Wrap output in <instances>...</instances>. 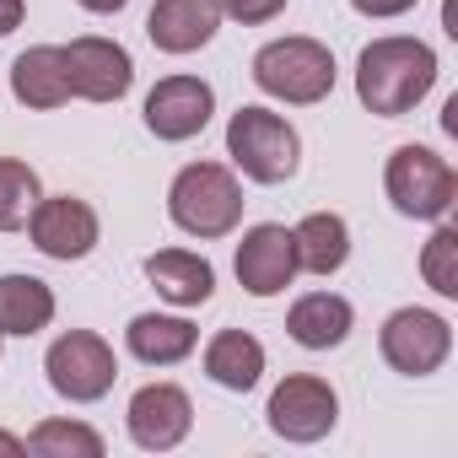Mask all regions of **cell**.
<instances>
[{
	"label": "cell",
	"instance_id": "cell-25",
	"mask_svg": "<svg viewBox=\"0 0 458 458\" xmlns=\"http://www.w3.org/2000/svg\"><path fill=\"white\" fill-rule=\"evenodd\" d=\"M286 12V0H221V17H233L243 28H259V22H276Z\"/></svg>",
	"mask_w": 458,
	"mask_h": 458
},
{
	"label": "cell",
	"instance_id": "cell-10",
	"mask_svg": "<svg viewBox=\"0 0 458 458\" xmlns=\"http://www.w3.org/2000/svg\"><path fill=\"white\" fill-rule=\"evenodd\" d=\"M28 233H33V249L49 254V259H87L98 249V210L87 199H71V194H55V199H38L33 216H28Z\"/></svg>",
	"mask_w": 458,
	"mask_h": 458
},
{
	"label": "cell",
	"instance_id": "cell-3",
	"mask_svg": "<svg viewBox=\"0 0 458 458\" xmlns=\"http://www.w3.org/2000/svg\"><path fill=\"white\" fill-rule=\"evenodd\" d=\"M226 157H233L243 167V178H254V183H286V178H297L302 140L281 114L238 108L226 119Z\"/></svg>",
	"mask_w": 458,
	"mask_h": 458
},
{
	"label": "cell",
	"instance_id": "cell-18",
	"mask_svg": "<svg viewBox=\"0 0 458 458\" xmlns=\"http://www.w3.org/2000/svg\"><path fill=\"white\" fill-rule=\"evenodd\" d=\"M124 345H130V356H135V361H146V367H178L183 356H194V345H199V329H194L189 318L140 313V318H130V329H124Z\"/></svg>",
	"mask_w": 458,
	"mask_h": 458
},
{
	"label": "cell",
	"instance_id": "cell-23",
	"mask_svg": "<svg viewBox=\"0 0 458 458\" xmlns=\"http://www.w3.org/2000/svg\"><path fill=\"white\" fill-rule=\"evenodd\" d=\"M28 453H38V458H103V437L81 420H44V426H33Z\"/></svg>",
	"mask_w": 458,
	"mask_h": 458
},
{
	"label": "cell",
	"instance_id": "cell-9",
	"mask_svg": "<svg viewBox=\"0 0 458 458\" xmlns=\"http://www.w3.org/2000/svg\"><path fill=\"white\" fill-rule=\"evenodd\" d=\"M65 76H71V98L119 103L135 81V65H130V49L114 38H71L65 44Z\"/></svg>",
	"mask_w": 458,
	"mask_h": 458
},
{
	"label": "cell",
	"instance_id": "cell-21",
	"mask_svg": "<svg viewBox=\"0 0 458 458\" xmlns=\"http://www.w3.org/2000/svg\"><path fill=\"white\" fill-rule=\"evenodd\" d=\"M55 318V292L38 276H0V335H38Z\"/></svg>",
	"mask_w": 458,
	"mask_h": 458
},
{
	"label": "cell",
	"instance_id": "cell-12",
	"mask_svg": "<svg viewBox=\"0 0 458 458\" xmlns=\"http://www.w3.org/2000/svg\"><path fill=\"white\" fill-rule=\"evenodd\" d=\"M238 281L249 297H281L297 281V243L286 226H276V221L249 226L238 243Z\"/></svg>",
	"mask_w": 458,
	"mask_h": 458
},
{
	"label": "cell",
	"instance_id": "cell-8",
	"mask_svg": "<svg viewBox=\"0 0 458 458\" xmlns=\"http://www.w3.org/2000/svg\"><path fill=\"white\" fill-rule=\"evenodd\" d=\"M265 415H270V431H276V437H286V442H318V437L335 431V420H340V399H335V388H329L324 377L297 372V377L276 383Z\"/></svg>",
	"mask_w": 458,
	"mask_h": 458
},
{
	"label": "cell",
	"instance_id": "cell-16",
	"mask_svg": "<svg viewBox=\"0 0 458 458\" xmlns=\"http://www.w3.org/2000/svg\"><path fill=\"white\" fill-rule=\"evenodd\" d=\"M351 324H356V313H351V302L335 297V292H308V297H297L292 313H286V329H292V340H297L302 351H335V345H345Z\"/></svg>",
	"mask_w": 458,
	"mask_h": 458
},
{
	"label": "cell",
	"instance_id": "cell-17",
	"mask_svg": "<svg viewBox=\"0 0 458 458\" xmlns=\"http://www.w3.org/2000/svg\"><path fill=\"white\" fill-rule=\"evenodd\" d=\"M146 281H151L167 302H178V308H199V302H210V292H216L210 259H199V254H189V249H162V254H151V259H146Z\"/></svg>",
	"mask_w": 458,
	"mask_h": 458
},
{
	"label": "cell",
	"instance_id": "cell-7",
	"mask_svg": "<svg viewBox=\"0 0 458 458\" xmlns=\"http://www.w3.org/2000/svg\"><path fill=\"white\" fill-rule=\"evenodd\" d=\"M377 345H383V361L394 372L431 377L447 361V351H453V324L442 313H431V308H399V313H388Z\"/></svg>",
	"mask_w": 458,
	"mask_h": 458
},
{
	"label": "cell",
	"instance_id": "cell-27",
	"mask_svg": "<svg viewBox=\"0 0 458 458\" xmlns=\"http://www.w3.org/2000/svg\"><path fill=\"white\" fill-rule=\"evenodd\" d=\"M22 12H28L22 0H0V38H6V33H17V28H22Z\"/></svg>",
	"mask_w": 458,
	"mask_h": 458
},
{
	"label": "cell",
	"instance_id": "cell-14",
	"mask_svg": "<svg viewBox=\"0 0 458 458\" xmlns=\"http://www.w3.org/2000/svg\"><path fill=\"white\" fill-rule=\"evenodd\" d=\"M221 28V0H157L146 17V38L162 55H194Z\"/></svg>",
	"mask_w": 458,
	"mask_h": 458
},
{
	"label": "cell",
	"instance_id": "cell-28",
	"mask_svg": "<svg viewBox=\"0 0 458 458\" xmlns=\"http://www.w3.org/2000/svg\"><path fill=\"white\" fill-rule=\"evenodd\" d=\"M0 453H6V458H22V453H28V442H22V437H12V431H0Z\"/></svg>",
	"mask_w": 458,
	"mask_h": 458
},
{
	"label": "cell",
	"instance_id": "cell-11",
	"mask_svg": "<svg viewBox=\"0 0 458 458\" xmlns=\"http://www.w3.org/2000/svg\"><path fill=\"white\" fill-rule=\"evenodd\" d=\"M216 114V92L199 76H167L146 92V130L157 140H194Z\"/></svg>",
	"mask_w": 458,
	"mask_h": 458
},
{
	"label": "cell",
	"instance_id": "cell-15",
	"mask_svg": "<svg viewBox=\"0 0 458 458\" xmlns=\"http://www.w3.org/2000/svg\"><path fill=\"white\" fill-rule=\"evenodd\" d=\"M12 92L17 103L49 114V108H65L71 103V76H65V49L55 44H38V49H22L12 60Z\"/></svg>",
	"mask_w": 458,
	"mask_h": 458
},
{
	"label": "cell",
	"instance_id": "cell-2",
	"mask_svg": "<svg viewBox=\"0 0 458 458\" xmlns=\"http://www.w3.org/2000/svg\"><path fill=\"white\" fill-rule=\"evenodd\" d=\"M167 216L189 238H226L243 221V183L221 162H189L167 189Z\"/></svg>",
	"mask_w": 458,
	"mask_h": 458
},
{
	"label": "cell",
	"instance_id": "cell-26",
	"mask_svg": "<svg viewBox=\"0 0 458 458\" xmlns=\"http://www.w3.org/2000/svg\"><path fill=\"white\" fill-rule=\"evenodd\" d=\"M351 6H356L361 17H404L415 0H351Z\"/></svg>",
	"mask_w": 458,
	"mask_h": 458
},
{
	"label": "cell",
	"instance_id": "cell-6",
	"mask_svg": "<svg viewBox=\"0 0 458 458\" xmlns=\"http://www.w3.org/2000/svg\"><path fill=\"white\" fill-rule=\"evenodd\" d=\"M44 372H49V388L71 404H92L114 388L119 377V361H114V345L92 329H71L49 345L44 356Z\"/></svg>",
	"mask_w": 458,
	"mask_h": 458
},
{
	"label": "cell",
	"instance_id": "cell-20",
	"mask_svg": "<svg viewBox=\"0 0 458 458\" xmlns=\"http://www.w3.org/2000/svg\"><path fill=\"white\" fill-rule=\"evenodd\" d=\"M205 372H210V383H221V388L249 394V388L265 377V345H259L249 329H221V335L205 345Z\"/></svg>",
	"mask_w": 458,
	"mask_h": 458
},
{
	"label": "cell",
	"instance_id": "cell-24",
	"mask_svg": "<svg viewBox=\"0 0 458 458\" xmlns=\"http://www.w3.org/2000/svg\"><path fill=\"white\" fill-rule=\"evenodd\" d=\"M420 276L437 297H458V233L453 226H437L426 254H420Z\"/></svg>",
	"mask_w": 458,
	"mask_h": 458
},
{
	"label": "cell",
	"instance_id": "cell-19",
	"mask_svg": "<svg viewBox=\"0 0 458 458\" xmlns=\"http://www.w3.org/2000/svg\"><path fill=\"white\" fill-rule=\"evenodd\" d=\"M292 243H297V270L308 276H335L351 259V226L335 210H313L292 226Z\"/></svg>",
	"mask_w": 458,
	"mask_h": 458
},
{
	"label": "cell",
	"instance_id": "cell-1",
	"mask_svg": "<svg viewBox=\"0 0 458 458\" xmlns=\"http://www.w3.org/2000/svg\"><path fill=\"white\" fill-rule=\"evenodd\" d=\"M437 87V55L420 38H372L356 60V98L377 119L410 114Z\"/></svg>",
	"mask_w": 458,
	"mask_h": 458
},
{
	"label": "cell",
	"instance_id": "cell-5",
	"mask_svg": "<svg viewBox=\"0 0 458 458\" xmlns=\"http://www.w3.org/2000/svg\"><path fill=\"white\" fill-rule=\"evenodd\" d=\"M383 189H388L399 216L442 221L453 210V199H458V173L431 146H399L388 157V167H383Z\"/></svg>",
	"mask_w": 458,
	"mask_h": 458
},
{
	"label": "cell",
	"instance_id": "cell-4",
	"mask_svg": "<svg viewBox=\"0 0 458 458\" xmlns=\"http://www.w3.org/2000/svg\"><path fill=\"white\" fill-rule=\"evenodd\" d=\"M254 81L259 92L308 108L335 92V55L318 38H276L254 55Z\"/></svg>",
	"mask_w": 458,
	"mask_h": 458
},
{
	"label": "cell",
	"instance_id": "cell-13",
	"mask_svg": "<svg viewBox=\"0 0 458 458\" xmlns=\"http://www.w3.org/2000/svg\"><path fill=\"white\" fill-rule=\"evenodd\" d=\"M124 420H130L135 447H146V453H167V447H178V442L189 437V426H194V404H189V394H183L178 383H146V388L130 399Z\"/></svg>",
	"mask_w": 458,
	"mask_h": 458
},
{
	"label": "cell",
	"instance_id": "cell-29",
	"mask_svg": "<svg viewBox=\"0 0 458 458\" xmlns=\"http://www.w3.org/2000/svg\"><path fill=\"white\" fill-rule=\"evenodd\" d=\"M81 6H87V12H98V17H108V12H124L130 0H81Z\"/></svg>",
	"mask_w": 458,
	"mask_h": 458
},
{
	"label": "cell",
	"instance_id": "cell-22",
	"mask_svg": "<svg viewBox=\"0 0 458 458\" xmlns=\"http://www.w3.org/2000/svg\"><path fill=\"white\" fill-rule=\"evenodd\" d=\"M38 199H44L38 173L17 157H0V233H22Z\"/></svg>",
	"mask_w": 458,
	"mask_h": 458
}]
</instances>
